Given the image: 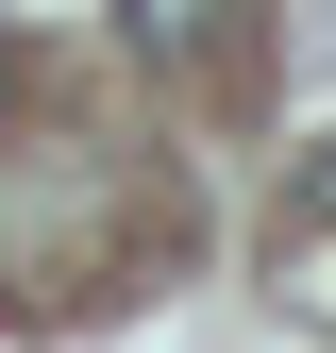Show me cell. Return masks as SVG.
Wrapping results in <instances>:
<instances>
[{"label": "cell", "mask_w": 336, "mask_h": 353, "mask_svg": "<svg viewBox=\"0 0 336 353\" xmlns=\"http://www.w3.org/2000/svg\"><path fill=\"white\" fill-rule=\"evenodd\" d=\"M235 17H252V0H118V34H135L151 68H202V51H235Z\"/></svg>", "instance_id": "1"}, {"label": "cell", "mask_w": 336, "mask_h": 353, "mask_svg": "<svg viewBox=\"0 0 336 353\" xmlns=\"http://www.w3.org/2000/svg\"><path fill=\"white\" fill-rule=\"evenodd\" d=\"M0 101H17V34H0Z\"/></svg>", "instance_id": "3"}, {"label": "cell", "mask_w": 336, "mask_h": 353, "mask_svg": "<svg viewBox=\"0 0 336 353\" xmlns=\"http://www.w3.org/2000/svg\"><path fill=\"white\" fill-rule=\"evenodd\" d=\"M286 219H303V236H336V135H303V168H286Z\"/></svg>", "instance_id": "2"}]
</instances>
